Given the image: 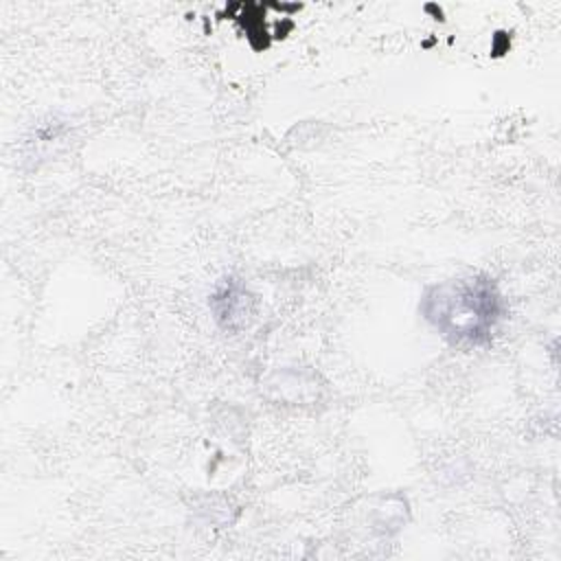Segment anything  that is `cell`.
I'll use <instances>...</instances> for the list:
<instances>
[{"instance_id": "1", "label": "cell", "mask_w": 561, "mask_h": 561, "mask_svg": "<svg viewBox=\"0 0 561 561\" xmlns=\"http://www.w3.org/2000/svg\"><path fill=\"white\" fill-rule=\"evenodd\" d=\"M423 311L454 344H482L500 318V296L491 280H449L425 296Z\"/></svg>"}]
</instances>
